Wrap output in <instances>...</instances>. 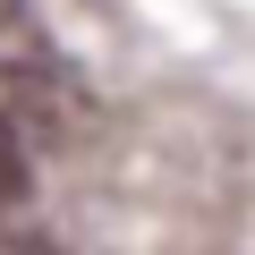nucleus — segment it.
I'll list each match as a JSON object with an SVG mask.
<instances>
[{
  "instance_id": "2",
  "label": "nucleus",
  "mask_w": 255,
  "mask_h": 255,
  "mask_svg": "<svg viewBox=\"0 0 255 255\" xmlns=\"http://www.w3.org/2000/svg\"><path fill=\"white\" fill-rule=\"evenodd\" d=\"M26 196H34V162H26V145L9 136V128H0V221H9Z\"/></svg>"
},
{
  "instance_id": "1",
  "label": "nucleus",
  "mask_w": 255,
  "mask_h": 255,
  "mask_svg": "<svg viewBox=\"0 0 255 255\" xmlns=\"http://www.w3.org/2000/svg\"><path fill=\"white\" fill-rule=\"evenodd\" d=\"M77 85L43 60V51H26V60H0V128L9 136H68L77 128Z\"/></svg>"
},
{
  "instance_id": "3",
  "label": "nucleus",
  "mask_w": 255,
  "mask_h": 255,
  "mask_svg": "<svg viewBox=\"0 0 255 255\" xmlns=\"http://www.w3.org/2000/svg\"><path fill=\"white\" fill-rule=\"evenodd\" d=\"M0 255H60L51 238H17V230H0Z\"/></svg>"
}]
</instances>
